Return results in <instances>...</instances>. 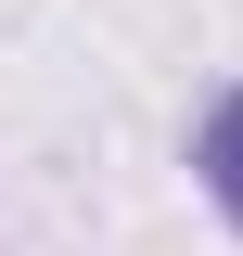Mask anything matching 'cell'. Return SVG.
Wrapping results in <instances>:
<instances>
[{"label": "cell", "mask_w": 243, "mask_h": 256, "mask_svg": "<svg viewBox=\"0 0 243 256\" xmlns=\"http://www.w3.org/2000/svg\"><path fill=\"white\" fill-rule=\"evenodd\" d=\"M192 166H205V192H218V218L243 230V90H218L205 141H192Z\"/></svg>", "instance_id": "obj_1"}]
</instances>
